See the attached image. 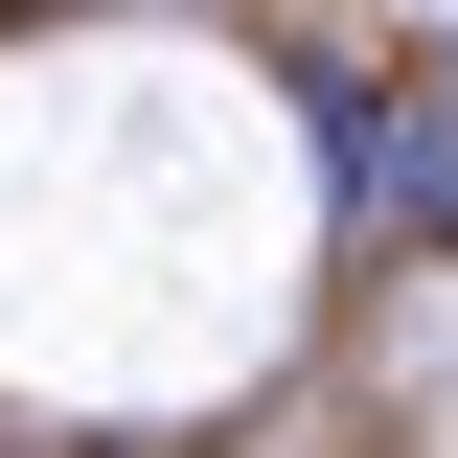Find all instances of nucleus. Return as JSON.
Listing matches in <instances>:
<instances>
[{
  "instance_id": "nucleus-2",
  "label": "nucleus",
  "mask_w": 458,
  "mask_h": 458,
  "mask_svg": "<svg viewBox=\"0 0 458 458\" xmlns=\"http://www.w3.org/2000/svg\"><path fill=\"white\" fill-rule=\"evenodd\" d=\"M436 114H458V47H436Z\"/></svg>"
},
{
  "instance_id": "nucleus-1",
  "label": "nucleus",
  "mask_w": 458,
  "mask_h": 458,
  "mask_svg": "<svg viewBox=\"0 0 458 458\" xmlns=\"http://www.w3.org/2000/svg\"><path fill=\"white\" fill-rule=\"evenodd\" d=\"M321 183H344V229H458V114L321 69Z\"/></svg>"
}]
</instances>
